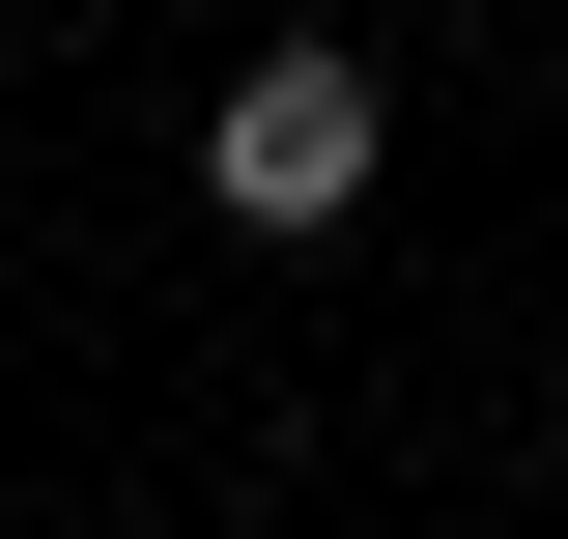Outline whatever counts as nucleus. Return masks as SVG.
Masks as SVG:
<instances>
[{
  "label": "nucleus",
  "instance_id": "nucleus-1",
  "mask_svg": "<svg viewBox=\"0 0 568 539\" xmlns=\"http://www.w3.org/2000/svg\"><path fill=\"white\" fill-rule=\"evenodd\" d=\"M369 142H398V114H369V58H342V29H284V58L200 114V200H227V227H342Z\"/></svg>",
  "mask_w": 568,
  "mask_h": 539
}]
</instances>
